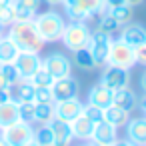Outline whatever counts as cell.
Listing matches in <instances>:
<instances>
[{
	"label": "cell",
	"instance_id": "6da1fadb",
	"mask_svg": "<svg viewBox=\"0 0 146 146\" xmlns=\"http://www.w3.org/2000/svg\"><path fill=\"white\" fill-rule=\"evenodd\" d=\"M20 52H40L44 48V40L38 34L34 20H26V22H14L8 26V34H6Z\"/></svg>",
	"mask_w": 146,
	"mask_h": 146
},
{
	"label": "cell",
	"instance_id": "7a4b0ae2",
	"mask_svg": "<svg viewBox=\"0 0 146 146\" xmlns=\"http://www.w3.org/2000/svg\"><path fill=\"white\" fill-rule=\"evenodd\" d=\"M34 26L38 30V34L42 36V40L48 42H58L62 36V30L66 26V20L60 12L56 10H46V12H38L34 18Z\"/></svg>",
	"mask_w": 146,
	"mask_h": 146
},
{
	"label": "cell",
	"instance_id": "3957f363",
	"mask_svg": "<svg viewBox=\"0 0 146 146\" xmlns=\"http://www.w3.org/2000/svg\"><path fill=\"white\" fill-rule=\"evenodd\" d=\"M90 36H92V32H90V28H88V24H86V22L70 20V22L64 26L60 40H62V44H64L70 52H76V50H80V48H86V46H88Z\"/></svg>",
	"mask_w": 146,
	"mask_h": 146
},
{
	"label": "cell",
	"instance_id": "277c9868",
	"mask_svg": "<svg viewBox=\"0 0 146 146\" xmlns=\"http://www.w3.org/2000/svg\"><path fill=\"white\" fill-rule=\"evenodd\" d=\"M106 66H118V68H134L136 66V56H134V48L128 46L126 42H122L120 38L110 42V52L106 58Z\"/></svg>",
	"mask_w": 146,
	"mask_h": 146
},
{
	"label": "cell",
	"instance_id": "5b68a950",
	"mask_svg": "<svg viewBox=\"0 0 146 146\" xmlns=\"http://www.w3.org/2000/svg\"><path fill=\"white\" fill-rule=\"evenodd\" d=\"M0 136L6 140L8 146H24L28 142H32L34 136V126L24 122V120H16L10 126L0 128Z\"/></svg>",
	"mask_w": 146,
	"mask_h": 146
},
{
	"label": "cell",
	"instance_id": "8992f818",
	"mask_svg": "<svg viewBox=\"0 0 146 146\" xmlns=\"http://www.w3.org/2000/svg\"><path fill=\"white\" fill-rule=\"evenodd\" d=\"M42 68L48 70V74L56 80V78H64V76H70V70H72V62L66 54L62 52H52L48 54L46 58H42Z\"/></svg>",
	"mask_w": 146,
	"mask_h": 146
},
{
	"label": "cell",
	"instance_id": "52a82bcc",
	"mask_svg": "<svg viewBox=\"0 0 146 146\" xmlns=\"http://www.w3.org/2000/svg\"><path fill=\"white\" fill-rule=\"evenodd\" d=\"M14 66L18 70L20 80H30L32 74L42 66V58L36 52H18V56L14 60Z\"/></svg>",
	"mask_w": 146,
	"mask_h": 146
},
{
	"label": "cell",
	"instance_id": "ba28073f",
	"mask_svg": "<svg viewBox=\"0 0 146 146\" xmlns=\"http://www.w3.org/2000/svg\"><path fill=\"white\" fill-rule=\"evenodd\" d=\"M130 82V70L126 68H118V66H106V70L102 72V78H100V84L106 86L108 90H120V88H126Z\"/></svg>",
	"mask_w": 146,
	"mask_h": 146
},
{
	"label": "cell",
	"instance_id": "9c48e42d",
	"mask_svg": "<svg viewBox=\"0 0 146 146\" xmlns=\"http://www.w3.org/2000/svg\"><path fill=\"white\" fill-rule=\"evenodd\" d=\"M110 42H112L110 34H104V32H98V30H96V32L90 36L88 50L92 52L96 66L106 64V58H108V52H110Z\"/></svg>",
	"mask_w": 146,
	"mask_h": 146
},
{
	"label": "cell",
	"instance_id": "30bf717a",
	"mask_svg": "<svg viewBox=\"0 0 146 146\" xmlns=\"http://www.w3.org/2000/svg\"><path fill=\"white\" fill-rule=\"evenodd\" d=\"M52 94H54V102L76 98L78 96V80L72 74L64 76V78H56L52 84Z\"/></svg>",
	"mask_w": 146,
	"mask_h": 146
},
{
	"label": "cell",
	"instance_id": "8fae6325",
	"mask_svg": "<svg viewBox=\"0 0 146 146\" xmlns=\"http://www.w3.org/2000/svg\"><path fill=\"white\" fill-rule=\"evenodd\" d=\"M118 140V128H114L112 124H108L106 120L94 122V130L90 136V142L94 144H104V146H112Z\"/></svg>",
	"mask_w": 146,
	"mask_h": 146
},
{
	"label": "cell",
	"instance_id": "7c38bea8",
	"mask_svg": "<svg viewBox=\"0 0 146 146\" xmlns=\"http://www.w3.org/2000/svg\"><path fill=\"white\" fill-rule=\"evenodd\" d=\"M82 102L76 98H68V100H60V102H54V118H60L64 122H70L74 120L80 112H82Z\"/></svg>",
	"mask_w": 146,
	"mask_h": 146
},
{
	"label": "cell",
	"instance_id": "4fadbf2b",
	"mask_svg": "<svg viewBox=\"0 0 146 146\" xmlns=\"http://www.w3.org/2000/svg\"><path fill=\"white\" fill-rule=\"evenodd\" d=\"M126 140L136 146H146V116L130 118L126 122Z\"/></svg>",
	"mask_w": 146,
	"mask_h": 146
},
{
	"label": "cell",
	"instance_id": "5bb4252c",
	"mask_svg": "<svg viewBox=\"0 0 146 146\" xmlns=\"http://www.w3.org/2000/svg\"><path fill=\"white\" fill-rule=\"evenodd\" d=\"M122 42H126L128 46H132V48H136V46H140V44H144L146 42V28L142 26V24H132V22H128V24H124L122 26V32H120V36H118Z\"/></svg>",
	"mask_w": 146,
	"mask_h": 146
},
{
	"label": "cell",
	"instance_id": "9a60e30c",
	"mask_svg": "<svg viewBox=\"0 0 146 146\" xmlns=\"http://www.w3.org/2000/svg\"><path fill=\"white\" fill-rule=\"evenodd\" d=\"M50 130H52V136H54V146H70L74 136H72V130H70V122H64L60 118H52L48 122Z\"/></svg>",
	"mask_w": 146,
	"mask_h": 146
},
{
	"label": "cell",
	"instance_id": "2e32d148",
	"mask_svg": "<svg viewBox=\"0 0 146 146\" xmlns=\"http://www.w3.org/2000/svg\"><path fill=\"white\" fill-rule=\"evenodd\" d=\"M70 130H72L74 138H78V140H90L92 130H94V122L84 112H80L74 120H70Z\"/></svg>",
	"mask_w": 146,
	"mask_h": 146
},
{
	"label": "cell",
	"instance_id": "e0dca14e",
	"mask_svg": "<svg viewBox=\"0 0 146 146\" xmlns=\"http://www.w3.org/2000/svg\"><path fill=\"white\" fill-rule=\"evenodd\" d=\"M112 90H108L106 86H102L100 82L94 84L90 90H88V102L86 104H92V106H98V108H108L112 104Z\"/></svg>",
	"mask_w": 146,
	"mask_h": 146
},
{
	"label": "cell",
	"instance_id": "ac0fdd59",
	"mask_svg": "<svg viewBox=\"0 0 146 146\" xmlns=\"http://www.w3.org/2000/svg\"><path fill=\"white\" fill-rule=\"evenodd\" d=\"M112 104L116 108H122L126 112H132L136 106H138V96L126 86V88H120V90H114L112 94Z\"/></svg>",
	"mask_w": 146,
	"mask_h": 146
},
{
	"label": "cell",
	"instance_id": "d6986e66",
	"mask_svg": "<svg viewBox=\"0 0 146 146\" xmlns=\"http://www.w3.org/2000/svg\"><path fill=\"white\" fill-rule=\"evenodd\" d=\"M16 120H20V116H18V102L14 98L0 104V128L10 126Z\"/></svg>",
	"mask_w": 146,
	"mask_h": 146
},
{
	"label": "cell",
	"instance_id": "ffe728a7",
	"mask_svg": "<svg viewBox=\"0 0 146 146\" xmlns=\"http://www.w3.org/2000/svg\"><path fill=\"white\" fill-rule=\"evenodd\" d=\"M104 120L108 124H112L114 128H124L126 122L130 120V112H126V110L116 108L114 104H110L108 108H104Z\"/></svg>",
	"mask_w": 146,
	"mask_h": 146
},
{
	"label": "cell",
	"instance_id": "44dd1931",
	"mask_svg": "<svg viewBox=\"0 0 146 146\" xmlns=\"http://www.w3.org/2000/svg\"><path fill=\"white\" fill-rule=\"evenodd\" d=\"M18 52H20V50L16 48V44H14L6 34L0 36V64H12V62L16 60Z\"/></svg>",
	"mask_w": 146,
	"mask_h": 146
},
{
	"label": "cell",
	"instance_id": "7402d4cb",
	"mask_svg": "<svg viewBox=\"0 0 146 146\" xmlns=\"http://www.w3.org/2000/svg\"><path fill=\"white\" fill-rule=\"evenodd\" d=\"M36 86L30 80H18L14 84V100L16 102H34Z\"/></svg>",
	"mask_w": 146,
	"mask_h": 146
},
{
	"label": "cell",
	"instance_id": "603a6c76",
	"mask_svg": "<svg viewBox=\"0 0 146 146\" xmlns=\"http://www.w3.org/2000/svg\"><path fill=\"white\" fill-rule=\"evenodd\" d=\"M106 12L118 22L120 28L132 20V6H128V4H120V6H114V8H106Z\"/></svg>",
	"mask_w": 146,
	"mask_h": 146
},
{
	"label": "cell",
	"instance_id": "cb8c5ba5",
	"mask_svg": "<svg viewBox=\"0 0 146 146\" xmlns=\"http://www.w3.org/2000/svg\"><path fill=\"white\" fill-rule=\"evenodd\" d=\"M32 142H36L38 146H54V136L48 124H38V128H34V136Z\"/></svg>",
	"mask_w": 146,
	"mask_h": 146
},
{
	"label": "cell",
	"instance_id": "d4e9b609",
	"mask_svg": "<svg viewBox=\"0 0 146 146\" xmlns=\"http://www.w3.org/2000/svg\"><path fill=\"white\" fill-rule=\"evenodd\" d=\"M96 30L98 32H104V34H114V32H118L120 30V26H118V22L104 10L102 14H98V22H96Z\"/></svg>",
	"mask_w": 146,
	"mask_h": 146
},
{
	"label": "cell",
	"instance_id": "484cf974",
	"mask_svg": "<svg viewBox=\"0 0 146 146\" xmlns=\"http://www.w3.org/2000/svg\"><path fill=\"white\" fill-rule=\"evenodd\" d=\"M74 64H76L78 68H82V70H92V68H96L94 56H92V52L88 50V46L74 52Z\"/></svg>",
	"mask_w": 146,
	"mask_h": 146
},
{
	"label": "cell",
	"instance_id": "4316f807",
	"mask_svg": "<svg viewBox=\"0 0 146 146\" xmlns=\"http://www.w3.org/2000/svg\"><path fill=\"white\" fill-rule=\"evenodd\" d=\"M54 118V104H36L34 124H48Z\"/></svg>",
	"mask_w": 146,
	"mask_h": 146
},
{
	"label": "cell",
	"instance_id": "83f0119b",
	"mask_svg": "<svg viewBox=\"0 0 146 146\" xmlns=\"http://www.w3.org/2000/svg\"><path fill=\"white\" fill-rule=\"evenodd\" d=\"M30 82L36 86V88H52V84H54V78L48 74V70L46 68H38L34 74H32V78H30Z\"/></svg>",
	"mask_w": 146,
	"mask_h": 146
},
{
	"label": "cell",
	"instance_id": "f1b7e54d",
	"mask_svg": "<svg viewBox=\"0 0 146 146\" xmlns=\"http://www.w3.org/2000/svg\"><path fill=\"white\" fill-rule=\"evenodd\" d=\"M34 110H36V102H18V116L28 124H34Z\"/></svg>",
	"mask_w": 146,
	"mask_h": 146
},
{
	"label": "cell",
	"instance_id": "f546056e",
	"mask_svg": "<svg viewBox=\"0 0 146 146\" xmlns=\"http://www.w3.org/2000/svg\"><path fill=\"white\" fill-rule=\"evenodd\" d=\"M16 22V14H14V2L6 4V6H0V24L4 28H8L10 24Z\"/></svg>",
	"mask_w": 146,
	"mask_h": 146
},
{
	"label": "cell",
	"instance_id": "4dcf8cb0",
	"mask_svg": "<svg viewBox=\"0 0 146 146\" xmlns=\"http://www.w3.org/2000/svg\"><path fill=\"white\" fill-rule=\"evenodd\" d=\"M0 72L4 74V78L8 80V84H10V86H14V84L20 80V76H18V70H16L14 62H12V64H0Z\"/></svg>",
	"mask_w": 146,
	"mask_h": 146
},
{
	"label": "cell",
	"instance_id": "1f68e13d",
	"mask_svg": "<svg viewBox=\"0 0 146 146\" xmlns=\"http://www.w3.org/2000/svg\"><path fill=\"white\" fill-rule=\"evenodd\" d=\"M34 102H36V104H54L52 88H36V92H34Z\"/></svg>",
	"mask_w": 146,
	"mask_h": 146
},
{
	"label": "cell",
	"instance_id": "d6a6232c",
	"mask_svg": "<svg viewBox=\"0 0 146 146\" xmlns=\"http://www.w3.org/2000/svg\"><path fill=\"white\" fill-rule=\"evenodd\" d=\"M14 6L24 8V10L32 12V14H38L40 6H42V0H14Z\"/></svg>",
	"mask_w": 146,
	"mask_h": 146
},
{
	"label": "cell",
	"instance_id": "836d02e7",
	"mask_svg": "<svg viewBox=\"0 0 146 146\" xmlns=\"http://www.w3.org/2000/svg\"><path fill=\"white\" fill-rule=\"evenodd\" d=\"M82 112H84L92 122H100V120H104V110H102V108H98V106L84 104V106H82Z\"/></svg>",
	"mask_w": 146,
	"mask_h": 146
},
{
	"label": "cell",
	"instance_id": "e575fe53",
	"mask_svg": "<svg viewBox=\"0 0 146 146\" xmlns=\"http://www.w3.org/2000/svg\"><path fill=\"white\" fill-rule=\"evenodd\" d=\"M134 56H136V64L146 66V42L134 48Z\"/></svg>",
	"mask_w": 146,
	"mask_h": 146
},
{
	"label": "cell",
	"instance_id": "d590c367",
	"mask_svg": "<svg viewBox=\"0 0 146 146\" xmlns=\"http://www.w3.org/2000/svg\"><path fill=\"white\" fill-rule=\"evenodd\" d=\"M12 98H14L12 88H0V104H2V102H8V100H12Z\"/></svg>",
	"mask_w": 146,
	"mask_h": 146
},
{
	"label": "cell",
	"instance_id": "8d00e7d4",
	"mask_svg": "<svg viewBox=\"0 0 146 146\" xmlns=\"http://www.w3.org/2000/svg\"><path fill=\"white\" fill-rule=\"evenodd\" d=\"M104 2H106V8H114V6L126 4V0H104Z\"/></svg>",
	"mask_w": 146,
	"mask_h": 146
},
{
	"label": "cell",
	"instance_id": "74e56055",
	"mask_svg": "<svg viewBox=\"0 0 146 146\" xmlns=\"http://www.w3.org/2000/svg\"><path fill=\"white\" fill-rule=\"evenodd\" d=\"M112 146H136V144H132V142H130V140H126V138H124V140H120V138H118Z\"/></svg>",
	"mask_w": 146,
	"mask_h": 146
},
{
	"label": "cell",
	"instance_id": "f35d334b",
	"mask_svg": "<svg viewBox=\"0 0 146 146\" xmlns=\"http://www.w3.org/2000/svg\"><path fill=\"white\" fill-rule=\"evenodd\" d=\"M0 88H12V86L8 84V80L4 78V74H2V72H0Z\"/></svg>",
	"mask_w": 146,
	"mask_h": 146
},
{
	"label": "cell",
	"instance_id": "ab89813d",
	"mask_svg": "<svg viewBox=\"0 0 146 146\" xmlns=\"http://www.w3.org/2000/svg\"><path fill=\"white\" fill-rule=\"evenodd\" d=\"M140 88L146 92V70L142 72V76H140Z\"/></svg>",
	"mask_w": 146,
	"mask_h": 146
},
{
	"label": "cell",
	"instance_id": "60d3db41",
	"mask_svg": "<svg viewBox=\"0 0 146 146\" xmlns=\"http://www.w3.org/2000/svg\"><path fill=\"white\" fill-rule=\"evenodd\" d=\"M142 2H144V0H126V4H128V6H132V8H134V6H138V4H142Z\"/></svg>",
	"mask_w": 146,
	"mask_h": 146
},
{
	"label": "cell",
	"instance_id": "b9f144b4",
	"mask_svg": "<svg viewBox=\"0 0 146 146\" xmlns=\"http://www.w3.org/2000/svg\"><path fill=\"white\" fill-rule=\"evenodd\" d=\"M140 108H142V112H144V116H146V96L142 98V102H140Z\"/></svg>",
	"mask_w": 146,
	"mask_h": 146
},
{
	"label": "cell",
	"instance_id": "7bdbcfd3",
	"mask_svg": "<svg viewBox=\"0 0 146 146\" xmlns=\"http://www.w3.org/2000/svg\"><path fill=\"white\" fill-rule=\"evenodd\" d=\"M42 2H48V4L54 6V4H62V0H42Z\"/></svg>",
	"mask_w": 146,
	"mask_h": 146
},
{
	"label": "cell",
	"instance_id": "ee69618b",
	"mask_svg": "<svg viewBox=\"0 0 146 146\" xmlns=\"http://www.w3.org/2000/svg\"><path fill=\"white\" fill-rule=\"evenodd\" d=\"M0 146H8V144H6V140H4L2 136H0Z\"/></svg>",
	"mask_w": 146,
	"mask_h": 146
},
{
	"label": "cell",
	"instance_id": "f6af8a7d",
	"mask_svg": "<svg viewBox=\"0 0 146 146\" xmlns=\"http://www.w3.org/2000/svg\"><path fill=\"white\" fill-rule=\"evenodd\" d=\"M24 146H38L36 142H28V144H24Z\"/></svg>",
	"mask_w": 146,
	"mask_h": 146
},
{
	"label": "cell",
	"instance_id": "bcb514c9",
	"mask_svg": "<svg viewBox=\"0 0 146 146\" xmlns=\"http://www.w3.org/2000/svg\"><path fill=\"white\" fill-rule=\"evenodd\" d=\"M88 146H104V144H94V142H90Z\"/></svg>",
	"mask_w": 146,
	"mask_h": 146
},
{
	"label": "cell",
	"instance_id": "7dc6e473",
	"mask_svg": "<svg viewBox=\"0 0 146 146\" xmlns=\"http://www.w3.org/2000/svg\"><path fill=\"white\" fill-rule=\"evenodd\" d=\"M2 32H4V26H2V24H0V36H2Z\"/></svg>",
	"mask_w": 146,
	"mask_h": 146
},
{
	"label": "cell",
	"instance_id": "c3c4849f",
	"mask_svg": "<svg viewBox=\"0 0 146 146\" xmlns=\"http://www.w3.org/2000/svg\"><path fill=\"white\" fill-rule=\"evenodd\" d=\"M80 146H88V144H80Z\"/></svg>",
	"mask_w": 146,
	"mask_h": 146
}]
</instances>
